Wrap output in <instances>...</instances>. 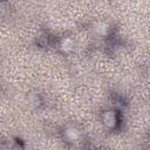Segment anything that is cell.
Segmentation results:
<instances>
[{
	"instance_id": "1",
	"label": "cell",
	"mask_w": 150,
	"mask_h": 150,
	"mask_svg": "<svg viewBox=\"0 0 150 150\" xmlns=\"http://www.w3.org/2000/svg\"><path fill=\"white\" fill-rule=\"evenodd\" d=\"M102 121H103V124L108 128V129H116L120 124V115L116 110H107L103 112L102 115Z\"/></svg>"
},
{
	"instance_id": "2",
	"label": "cell",
	"mask_w": 150,
	"mask_h": 150,
	"mask_svg": "<svg viewBox=\"0 0 150 150\" xmlns=\"http://www.w3.org/2000/svg\"><path fill=\"white\" fill-rule=\"evenodd\" d=\"M63 136L67 139V142L75 143V142H77L80 139L81 134H80V131L75 127H67L64 129V131H63Z\"/></svg>"
},
{
	"instance_id": "3",
	"label": "cell",
	"mask_w": 150,
	"mask_h": 150,
	"mask_svg": "<svg viewBox=\"0 0 150 150\" xmlns=\"http://www.w3.org/2000/svg\"><path fill=\"white\" fill-rule=\"evenodd\" d=\"M60 47H61L63 50H68V49L71 48V41H70L69 39L64 38V39L61 40V42H60Z\"/></svg>"
},
{
	"instance_id": "4",
	"label": "cell",
	"mask_w": 150,
	"mask_h": 150,
	"mask_svg": "<svg viewBox=\"0 0 150 150\" xmlns=\"http://www.w3.org/2000/svg\"><path fill=\"white\" fill-rule=\"evenodd\" d=\"M96 30L97 32H100V34H105L107 33V30H108V28H107V25L105 23H98V26L96 27Z\"/></svg>"
}]
</instances>
